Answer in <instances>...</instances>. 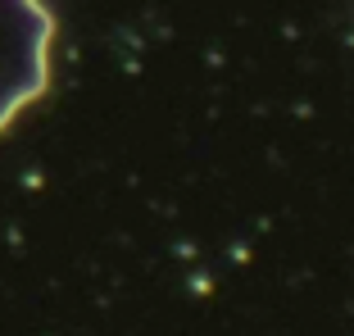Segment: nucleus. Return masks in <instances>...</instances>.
<instances>
[{
    "label": "nucleus",
    "mask_w": 354,
    "mask_h": 336,
    "mask_svg": "<svg viewBox=\"0 0 354 336\" xmlns=\"http://www.w3.org/2000/svg\"><path fill=\"white\" fill-rule=\"evenodd\" d=\"M50 10L41 0H0V127L50 77Z\"/></svg>",
    "instance_id": "f257e3e1"
}]
</instances>
